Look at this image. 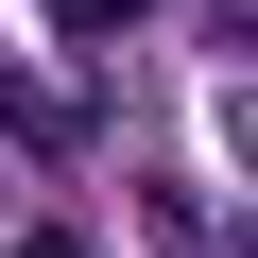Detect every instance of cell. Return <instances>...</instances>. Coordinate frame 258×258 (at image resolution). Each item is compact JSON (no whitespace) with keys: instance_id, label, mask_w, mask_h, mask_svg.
Returning <instances> with one entry per match:
<instances>
[{"instance_id":"cell-1","label":"cell","mask_w":258,"mask_h":258,"mask_svg":"<svg viewBox=\"0 0 258 258\" xmlns=\"http://www.w3.org/2000/svg\"><path fill=\"white\" fill-rule=\"evenodd\" d=\"M138 18H155V0H52V35H69V52H103V35H138Z\"/></svg>"}]
</instances>
